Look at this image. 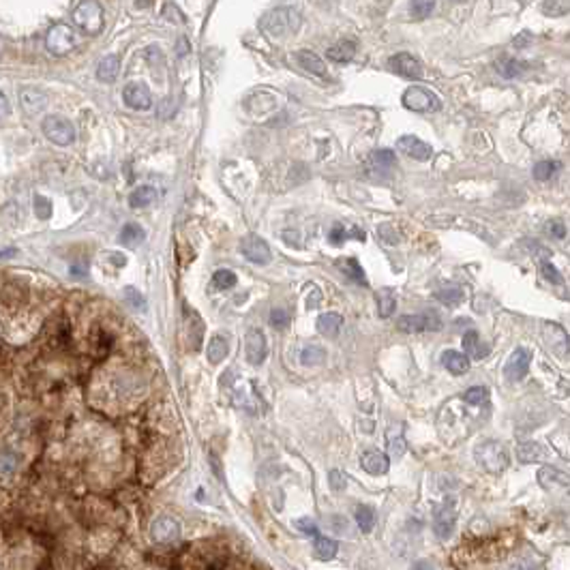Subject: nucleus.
I'll return each mask as SVG.
<instances>
[{"label":"nucleus","instance_id":"obj_9","mask_svg":"<svg viewBox=\"0 0 570 570\" xmlns=\"http://www.w3.org/2000/svg\"><path fill=\"white\" fill-rule=\"evenodd\" d=\"M455 521H457V508L453 500L442 502L435 510H433V532L440 538H448L453 529H455Z\"/></svg>","mask_w":570,"mask_h":570},{"label":"nucleus","instance_id":"obj_36","mask_svg":"<svg viewBox=\"0 0 570 570\" xmlns=\"http://www.w3.org/2000/svg\"><path fill=\"white\" fill-rule=\"evenodd\" d=\"M17 466H20V459L15 457V453L0 451V478H9L11 474H15Z\"/></svg>","mask_w":570,"mask_h":570},{"label":"nucleus","instance_id":"obj_22","mask_svg":"<svg viewBox=\"0 0 570 570\" xmlns=\"http://www.w3.org/2000/svg\"><path fill=\"white\" fill-rule=\"evenodd\" d=\"M118 71H120V58L110 54V56H105L99 67H97V78L99 82H105V84H112L116 78H118Z\"/></svg>","mask_w":570,"mask_h":570},{"label":"nucleus","instance_id":"obj_10","mask_svg":"<svg viewBox=\"0 0 570 570\" xmlns=\"http://www.w3.org/2000/svg\"><path fill=\"white\" fill-rule=\"evenodd\" d=\"M150 536L161 543V545H170V543H176L181 538V523H178L174 516H168V514H161L157 516L150 525Z\"/></svg>","mask_w":570,"mask_h":570},{"label":"nucleus","instance_id":"obj_2","mask_svg":"<svg viewBox=\"0 0 570 570\" xmlns=\"http://www.w3.org/2000/svg\"><path fill=\"white\" fill-rule=\"evenodd\" d=\"M73 22L88 34H99L103 30V9L97 0H82L73 11Z\"/></svg>","mask_w":570,"mask_h":570},{"label":"nucleus","instance_id":"obj_37","mask_svg":"<svg viewBox=\"0 0 570 570\" xmlns=\"http://www.w3.org/2000/svg\"><path fill=\"white\" fill-rule=\"evenodd\" d=\"M339 269H341L350 279L358 281L361 285L367 283V281H365V273H363V269H361V264L356 262V260H341V262H339Z\"/></svg>","mask_w":570,"mask_h":570},{"label":"nucleus","instance_id":"obj_50","mask_svg":"<svg viewBox=\"0 0 570 570\" xmlns=\"http://www.w3.org/2000/svg\"><path fill=\"white\" fill-rule=\"evenodd\" d=\"M296 527H298L300 532H305V534H311V536H315V534H317L315 521L307 519V516H302V519H296Z\"/></svg>","mask_w":570,"mask_h":570},{"label":"nucleus","instance_id":"obj_46","mask_svg":"<svg viewBox=\"0 0 570 570\" xmlns=\"http://www.w3.org/2000/svg\"><path fill=\"white\" fill-rule=\"evenodd\" d=\"M124 296H127V302H129L133 309H144L146 307L144 296H141L135 288H127V290H124Z\"/></svg>","mask_w":570,"mask_h":570},{"label":"nucleus","instance_id":"obj_34","mask_svg":"<svg viewBox=\"0 0 570 570\" xmlns=\"http://www.w3.org/2000/svg\"><path fill=\"white\" fill-rule=\"evenodd\" d=\"M395 307H397V300H395V294L390 290H382L378 292V313L380 317H390L395 313Z\"/></svg>","mask_w":570,"mask_h":570},{"label":"nucleus","instance_id":"obj_26","mask_svg":"<svg viewBox=\"0 0 570 570\" xmlns=\"http://www.w3.org/2000/svg\"><path fill=\"white\" fill-rule=\"evenodd\" d=\"M356 54V43L354 41H339L328 49V58L332 62H350Z\"/></svg>","mask_w":570,"mask_h":570},{"label":"nucleus","instance_id":"obj_25","mask_svg":"<svg viewBox=\"0 0 570 570\" xmlns=\"http://www.w3.org/2000/svg\"><path fill=\"white\" fill-rule=\"evenodd\" d=\"M343 326V317L339 313H322L317 317V330L324 337H337Z\"/></svg>","mask_w":570,"mask_h":570},{"label":"nucleus","instance_id":"obj_18","mask_svg":"<svg viewBox=\"0 0 570 570\" xmlns=\"http://www.w3.org/2000/svg\"><path fill=\"white\" fill-rule=\"evenodd\" d=\"M516 459L519 463H538V461H545L547 459V448L538 442H523L516 446Z\"/></svg>","mask_w":570,"mask_h":570},{"label":"nucleus","instance_id":"obj_4","mask_svg":"<svg viewBox=\"0 0 570 570\" xmlns=\"http://www.w3.org/2000/svg\"><path fill=\"white\" fill-rule=\"evenodd\" d=\"M298 26H300V15L290 7L271 11L266 15V22H264V28L269 30L273 37H281V34L294 32Z\"/></svg>","mask_w":570,"mask_h":570},{"label":"nucleus","instance_id":"obj_24","mask_svg":"<svg viewBox=\"0 0 570 570\" xmlns=\"http://www.w3.org/2000/svg\"><path fill=\"white\" fill-rule=\"evenodd\" d=\"M463 350H466L472 356V358H476V361H483L485 356L489 354V345L480 343L476 330H468L466 334H463Z\"/></svg>","mask_w":570,"mask_h":570},{"label":"nucleus","instance_id":"obj_53","mask_svg":"<svg viewBox=\"0 0 570 570\" xmlns=\"http://www.w3.org/2000/svg\"><path fill=\"white\" fill-rule=\"evenodd\" d=\"M11 255H15V249H7V251H0V260L11 258Z\"/></svg>","mask_w":570,"mask_h":570},{"label":"nucleus","instance_id":"obj_41","mask_svg":"<svg viewBox=\"0 0 570 570\" xmlns=\"http://www.w3.org/2000/svg\"><path fill=\"white\" fill-rule=\"evenodd\" d=\"M32 210H34V215H37L41 221H45V219L52 217V202L45 198V195H34Z\"/></svg>","mask_w":570,"mask_h":570},{"label":"nucleus","instance_id":"obj_16","mask_svg":"<svg viewBox=\"0 0 570 570\" xmlns=\"http://www.w3.org/2000/svg\"><path fill=\"white\" fill-rule=\"evenodd\" d=\"M361 466L369 474L380 476V474H386L390 470V459H388L386 453H382L378 448H371V451H365V455L361 457Z\"/></svg>","mask_w":570,"mask_h":570},{"label":"nucleus","instance_id":"obj_11","mask_svg":"<svg viewBox=\"0 0 570 570\" xmlns=\"http://www.w3.org/2000/svg\"><path fill=\"white\" fill-rule=\"evenodd\" d=\"M240 251L247 260H251L253 264H269L273 260V253H271V247L264 238L255 236V234H249L240 240Z\"/></svg>","mask_w":570,"mask_h":570},{"label":"nucleus","instance_id":"obj_12","mask_svg":"<svg viewBox=\"0 0 570 570\" xmlns=\"http://www.w3.org/2000/svg\"><path fill=\"white\" fill-rule=\"evenodd\" d=\"M388 67L395 71L397 76L407 78V80H418L422 78V65L407 52H399V54L388 58Z\"/></svg>","mask_w":570,"mask_h":570},{"label":"nucleus","instance_id":"obj_54","mask_svg":"<svg viewBox=\"0 0 570 570\" xmlns=\"http://www.w3.org/2000/svg\"><path fill=\"white\" fill-rule=\"evenodd\" d=\"M71 273H73V275H86V269H82V266H73Z\"/></svg>","mask_w":570,"mask_h":570},{"label":"nucleus","instance_id":"obj_21","mask_svg":"<svg viewBox=\"0 0 570 570\" xmlns=\"http://www.w3.org/2000/svg\"><path fill=\"white\" fill-rule=\"evenodd\" d=\"M538 483L545 489H558V487H566L568 478H566V474L562 470L545 466V468L538 470Z\"/></svg>","mask_w":570,"mask_h":570},{"label":"nucleus","instance_id":"obj_7","mask_svg":"<svg viewBox=\"0 0 570 570\" xmlns=\"http://www.w3.org/2000/svg\"><path fill=\"white\" fill-rule=\"evenodd\" d=\"M529 363H532V352L527 347H516L504 365V378L508 382H521L527 376Z\"/></svg>","mask_w":570,"mask_h":570},{"label":"nucleus","instance_id":"obj_47","mask_svg":"<svg viewBox=\"0 0 570 570\" xmlns=\"http://www.w3.org/2000/svg\"><path fill=\"white\" fill-rule=\"evenodd\" d=\"M288 324H290V317H288V313H285V311L275 309V311L271 313V326H273V328H285Z\"/></svg>","mask_w":570,"mask_h":570},{"label":"nucleus","instance_id":"obj_5","mask_svg":"<svg viewBox=\"0 0 570 570\" xmlns=\"http://www.w3.org/2000/svg\"><path fill=\"white\" fill-rule=\"evenodd\" d=\"M76 32L71 26L67 24H56V26H52L49 32H47V37H45V47L47 52H52L54 56H65L69 54L71 49L76 47Z\"/></svg>","mask_w":570,"mask_h":570},{"label":"nucleus","instance_id":"obj_27","mask_svg":"<svg viewBox=\"0 0 570 570\" xmlns=\"http://www.w3.org/2000/svg\"><path fill=\"white\" fill-rule=\"evenodd\" d=\"M146 234H144V229H141V225L137 223H127L122 229H120V244H127V247H137L139 242H144Z\"/></svg>","mask_w":570,"mask_h":570},{"label":"nucleus","instance_id":"obj_30","mask_svg":"<svg viewBox=\"0 0 570 570\" xmlns=\"http://www.w3.org/2000/svg\"><path fill=\"white\" fill-rule=\"evenodd\" d=\"M157 191L152 187H137L131 195H129V206L131 208H146L155 202Z\"/></svg>","mask_w":570,"mask_h":570},{"label":"nucleus","instance_id":"obj_42","mask_svg":"<svg viewBox=\"0 0 570 570\" xmlns=\"http://www.w3.org/2000/svg\"><path fill=\"white\" fill-rule=\"evenodd\" d=\"M487 397H489V390L485 386H474L468 390L463 399H466V403H470V405H483L487 401Z\"/></svg>","mask_w":570,"mask_h":570},{"label":"nucleus","instance_id":"obj_15","mask_svg":"<svg viewBox=\"0 0 570 570\" xmlns=\"http://www.w3.org/2000/svg\"><path fill=\"white\" fill-rule=\"evenodd\" d=\"M397 148L403 155H407L409 159H416V161H429L431 155H433L431 146L426 144V141L418 139L416 135H403V137H399Z\"/></svg>","mask_w":570,"mask_h":570},{"label":"nucleus","instance_id":"obj_1","mask_svg":"<svg viewBox=\"0 0 570 570\" xmlns=\"http://www.w3.org/2000/svg\"><path fill=\"white\" fill-rule=\"evenodd\" d=\"M474 459L480 468L485 472H491V474H500L508 468V451L502 442L497 440H487V442H480L478 446L474 448Z\"/></svg>","mask_w":570,"mask_h":570},{"label":"nucleus","instance_id":"obj_33","mask_svg":"<svg viewBox=\"0 0 570 570\" xmlns=\"http://www.w3.org/2000/svg\"><path fill=\"white\" fill-rule=\"evenodd\" d=\"M369 161H371V166L373 168H378L380 172L384 170H388V168H393L395 166V152L393 150H388V148H384V150H373L371 152V157H369Z\"/></svg>","mask_w":570,"mask_h":570},{"label":"nucleus","instance_id":"obj_44","mask_svg":"<svg viewBox=\"0 0 570 570\" xmlns=\"http://www.w3.org/2000/svg\"><path fill=\"white\" fill-rule=\"evenodd\" d=\"M540 273H543V277H545L547 281H551V283H562L560 271H558L551 262H543V264H540Z\"/></svg>","mask_w":570,"mask_h":570},{"label":"nucleus","instance_id":"obj_23","mask_svg":"<svg viewBox=\"0 0 570 570\" xmlns=\"http://www.w3.org/2000/svg\"><path fill=\"white\" fill-rule=\"evenodd\" d=\"M545 339L549 343L551 350H558L560 354H566L568 350V339H566V332L562 326H556V324H545Z\"/></svg>","mask_w":570,"mask_h":570},{"label":"nucleus","instance_id":"obj_8","mask_svg":"<svg viewBox=\"0 0 570 570\" xmlns=\"http://www.w3.org/2000/svg\"><path fill=\"white\" fill-rule=\"evenodd\" d=\"M244 356L249 365H262L266 361V356H269V343H266V337L262 330L258 328H251L244 337Z\"/></svg>","mask_w":570,"mask_h":570},{"label":"nucleus","instance_id":"obj_55","mask_svg":"<svg viewBox=\"0 0 570 570\" xmlns=\"http://www.w3.org/2000/svg\"><path fill=\"white\" fill-rule=\"evenodd\" d=\"M0 47H3V41H0Z\"/></svg>","mask_w":570,"mask_h":570},{"label":"nucleus","instance_id":"obj_39","mask_svg":"<svg viewBox=\"0 0 570 570\" xmlns=\"http://www.w3.org/2000/svg\"><path fill=\"white\" fill-rule=\"evenodd\" d=\"M435 9V0H412V5H409V11H412L414 17L418 20H424V17H429Z\"/></svg>","mask_w":570,"mask_h":570},{"label":"nucleus","instance_id":"obj_40","mask_svg":"<svg viewBox=\"0 0 570 570\" xmlns=\"http://www.w3.org/2000/svg\"><path fill=\"white\" fill-rule=\"evenodd\" d=\"M212 285H215L217 290H229L236 285V275L231 271H217L212 275Z\"/></svg>","mask_w":570,"mask_h":570},{"label":"nucleus","instance_id":"obj_3","mask_svg":"<svg viewBox=\"0 0 570 570\" xmlns=\"http://www.w3.org/2000/svg\"><path fill=\"white\" fill-rule=\"evenodd\" d=\"M41 129L43 135L56 146H71L76 141V127L65 116H47Z\"/></svg>","mask_w":570,"mask_h":570},{"label":"nucleus","instance_id":"obj_29","mask_svg":"<svg viewBox=\"0 0 570 570\" xmlns=\"http://www.w3.org/2000/svg\"><path fill=\"white\" fill-rule=\"evenodd\" d=\"M313 551L319 560H332L337 556V551H339V545H337L334 538H328V536H317L315 543H313Z\"/></svg>","mask_w":570,"mask_h":570},{"label":"nucleus","instance_id":"obj_45","mask_svg":"<svg viewBox=\"0 0 570 570\" xmlns=\"http://www.w3.org/2000/svg\"><path fill=\"white\" fill-rule=\"evenodd\" d=\"M390 451H393L395 457H403L405 455V440L397 431H390Z\"/></svg>","mask_w":570,"mask_h":570},{"label":"nucleus","instance_id":"obj_17","mask_svg":"<svg viewBox=\"0 0 570 570\" xmlns=\"http://www.w3.org/2000/svg\"><path fill=\"white\" fill-rule=\"evenodd\" d=\"M20 103L28 114H37L47 105V95L41 93L39 88H22L20 91Z\"/></svg>","mask_w":570,"mask_h":570},{"label":"nucleus","instance_id":"obj_20","mask_svg":"<svg viewBox=\"0 0 570 570\" xmlns=\"http://www.w3.org/2000/svg\"><path fill=\"white\" fill-rule=\"evenodd\" d=\"M296 58H298V65H300L302 69H307L309 73L319 76V78L326 76V65H324L322 58H319V56L315 54V52H311V49H300L298 54H296Z\"/></svg>","mask_w":570,"mask_h":570},{"label":"nucleus","instance_id":"obj_31","mask_svg":"<svg viewBox=\"0 0 570 570\" xmlns=\"http://www.w3.org/2000/svg\"><path fill=\"white\" fill-rule=\"evenodd\" d=\"M326 361V350L319 345H307L300 354V363L305 367H319Z\"/></svg>","mask_w":570,"mask_h":570},{"label":"nucleus","instance_id":"obj_6","mask_svg":"<svg viewBox=\"0 0 570 570\" xmlns=\"http://www.w3.org/2000/svg\"><path fill=\"white\" fill-rule=\"evenodd\" d=\"M403 105L412 112H435L440 110V99L431 95L426 88L412 86L403 93Z\"/></svg>","mask_w":570,"mask_h":570},{"label":"nucleus","instance_id":"obj_13","mask_svg":"<svg viewBox=\"0 0 570 570\" xmlns=\"http://www.w3.org/2000/svg\"><path fill=\"white\" fill-rule=\"evenodd\" d=\"M397 326H399V330H403L407 334H416V332H426V330H437V328H442V322L431 313H426V315H403L397 322Z\"/></svg>","mask_w":570,"mask_h":570},{"label":"nucleus","instance_id":"obj_28","mask_svg":"<svg viewBox=\"0 0 570 570\" xmlns=\"http://www.w3.org/2000/svg\"><path fill=\"white\" fill-rule=\"evenodd\" d=\"M227 350H229V343H227V339L225 337H221V334H215L210 339V343H208V361L212 363V365H219L225 356H227Z\"/></svg>","mask_w":570,"mask_h":570},{"label":"nucleus","instance_id":"obj_38","mask_svg":"<svg viewBox=\"0 0 570 570\" xmlns=\"http://www.w3.org/2000/svg\"><path fill=\"white\" fill-rule=\"evenodd\" d=\"M558 170H560L558 161H551V159H547V161H538L536 168H534V178H536V181H549V178L554 176Z\"/></svg>","mask_w":570,"mask_h":570},{"label":"nucleus","instance_id":"obj_51","mask_svg":"<svg viewBox=\"0 0 570 570\" xmlns=\"http://www.w3.org/2000/svg\"><path fill=\"white\" fill-rule=\"evenodd\" d=\"M330 485H332L334 491H343V487H345V478H343V474H341L339 470H332V472H330Z\"/></svg>","mask_w":570,"mask_h":570},{"label":"nucleus","instance_id":"obj_49","mask_svg":"<svg viewBox=\"0 0 570 570\" xmlns=\"http://www.w3.org/2000/svg\"><path fill=\"white\" fill-rule=\"evenodd\" d=\"M345 238H347V229H345L343 225H334V227L330 229V236H328V240H330L332 244H341Z\"/></svg>","mask_w":570,"mask_h":570},{"label":"nucleus","instance_id":"obj_48","mask_svg":"<svg viewBox=\"0 0 570 570\" xmlns=\"http://www.w3.org/2000/svg\"><path fill=\"white\" fill-rule=\"evenodd\" d=\"M547 231H549V236H554V238H564L566 236V225L562 221H549Z\"/></svg>","mask_w":570,"mask_h":570},{"label":"nucleus","instance_id":"obj_32","mask_svg":"<svg viewBox=\"0 0 570 570\" xmlns=\"http://www.w3.org/2000/svg\"><path fill=\"white\" fill-rule=\"evenodd\" d=\"M354 519H356V523H358L361 532L369 534V532L373 529V525H376V512H373V508H371V506L361 504V506H356Z\"/></svg>","mask_w":570,"mask_h":570},{"label":"nucleus","instance_id":"obj_35","mask_svg":"<svg viewBox=\"0 0 570 570\" xmlns=\"http://www.w3.org/2000/svg\"><path fill=\"white\" fill-rule=\"evenodd\" d=\"M497 73H500L502 78H506V80H512V78H516L523 71V62H519V60H514V58H502V60H497Z\"/></svg>","mask_w":570,"mask_h":570},{"label":"nucleus","instance_id":"obj_52","mask_svg":"<svg viewBox=\"0 0 570 570\" xmlns=\"http://www.w3.org/2000/svg\"><path fill=\"white\" fill-rule=\"evenodd\" d=\"M9 112H11L9 99H7V95H5L3 91H0V120L7 118V116H9Z\"/></svg>","mask_w":570,"mask_h":570},{"label":"nucleus","instance_id":"obj_19","mask_svg":"<svg viewBox=\"0 0 570 570\" xmlns=\"http://www.w3.org/2000/svg\"><path fill=\"white\" fill-rule=\"evenodd\" d=\"M442 365L446 367L453 376H463L470 371V358L466 354H461L457 350H446L442 354Z\"/></svg>","mask_w":570,"mask_h":570},{"label":"nucleus","instance_id":"obj_43","mask_svg":"<svg viewBox=\"0 0 570 570\" xmlns=\"http://www.w3.org/2000/svg\"><path fill=\"white\" fill-rule=\"evenodd\" d=\"M435 298L440 300V302H444V305H448V307H455V305H459L461 302V298H463V292L461 290H453V288H448V290H440L437 294H435Z\"/></svg>","mask_w":570,"mask_h":570},{"label":"nucleus","instance_id":"obj_14","mask_svg":"<svg viewBox=\"0 0 570 570\" xmlns=\"http://www.w3.org/2000/svg\"><path fill=\"white\" fill-rule=\"evenodd\" d=\"M122 99H124V103H127L131 110H148L150 105H152V95L148 91V86L146 84H139V82H133V84L124 86Z\"/></svg>","mask_w":570,"mask_h":570}]
</instances>
